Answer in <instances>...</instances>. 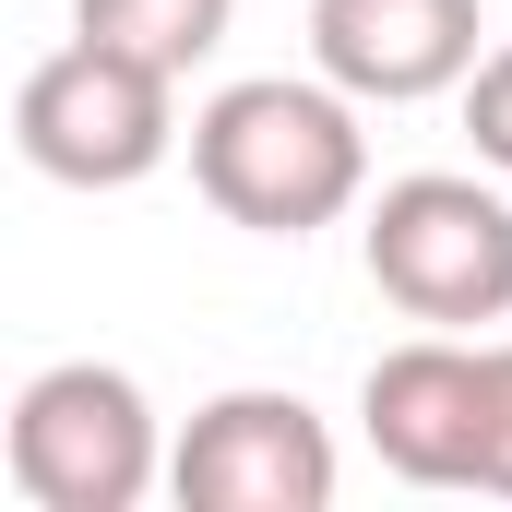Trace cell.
Wrapping results in <instances>:
<instances>
[{
    "instance_id": "6da1fadb",
    "label": "cell",
    "mask_w": 512,
    "mask_h": 512,
    "mask_svg": "<svg viewBox=\"0 0 512 512\" xmlns=\"http://www.w3.org/2000/svg\"><path fill=\"white\" fill-rule=\"evenodd\" d=\"M191 191L251 227V239H310L334 227L358 191H370V131H358V96L346 84H286V72H251L227 96L191 108Z\"/></svg>"
},
{
    "instance_id": "7a4b0ae2",
    "label": "cell",
    "mask_w": 512,
    "mask_h": 512,
    "mask_svg": "<svg viewBox=\"0 0 512 512\" xmlns=\"http://www.w3.org/2000/svg\"><path fill=\"white\" fill-rule=\"evenodd\" d=\"M12 143H24V167L60 179V191H131V179H155V167L179 155V72L131 60L108 36H72V48H48V60L24 72Z\"/></svg>"
},
{
    "instance_id": "3957f363",
    "label": "cell",
    "mask_w": 512,
    "mask_h": 512,
    "mask_svg": "<svg viewBox=\"0 0 512 512\" xmlns=\"http://www.w3.org/2000/svg\"><path fill=\"white\" fill-rule=\"evenodd\" d=\"M358 251H370V286L429 334L512 322V203L489 179H453V167L393 179L358 227Z\"/></svg>"
},
{
    "instance_id": "277c9868",
    "label": "cell",
    "mask_w": 512,
    "mask_h": 512,
    "mask_svg": "<svg viewBox=\"0 0 512 512\" xmlns=\"http://www.w3.org/2000/svg\"><path fill=\"white\" fill-rule=\"evenodd\" d=\"M167 477L155 405L108 358H60L12 393V489L36 512H131Z\"/></svg>"
},
{
    "instance_id": "5b68a950",
    "label": "cell",
    "mask_w": 512,
    "mask_h": 512,
    "mask_svg": "<svg viewBox=\"0 0 512 512\" xmlns=\"http://www.w3.org/2000/svg\"><path fill=\"white\" fill-rule=\"evenodd\" d=\"M167 489L179 512H334V429L298 393H215L191 405V429L167 441Z\"/></svg>"
},
{
    "instance_id": "8992f818",
    "label": "cell",
    "mask_w": 512,
    "mask_h": 512,
    "mask_svg": "<svg viewBox=\"0 0 512 512\" xmlns=\"http://www.w3.org/2000/svg\"><path fill=\"white\" fill-rule=\"evenodd\" d=\"M358 429L405 489H477L489 477V346L465 334H417L370 358L358 382Z\"/></svg>"
},
{
    "instance_id": "52a82bcc",
    "label": "cell",
    "mask_w": 512,
    "mask_h": 512,
    "mask_svg": "<svg viewBox=\"0 0 512 512\" xmlns=\"http://www.w3.org/2000/svg\"><path fill=\"white\" fill-rule=\"evenodd\" d=\"M477 0H310V60L322 84H346L358 108H417L453 96L489 48H477Z\"/></svg>"
},
{
    "instance_id": "ba28073f",
    "label": "cell",
    "mask_w": 512,
    "mask_h": 512,
    "mask_svg": "<svg viewBox=\"0 0 512 512\" xmlns=\"http://www.w3.org/2000/svg\"><path fill=\"white\" fill-rule=\"evenodd\" d=\"M227 24H239V0H72V36H108L155 72H203L227 48Z\"/></svg>"
},
{
    "instance_id": "9c48e42d",
    "label": "cell",
    "mask_w": 512,
    "mask_h": 512,
    "mask_svg": "<svg viewBox=\"0 0 512 512\" xmlns=\"http://www.w3.org/2000/svg\"><path fill=\"white\" fill-rule=\"evenodd\" d=\"M465 131H477V167L512 179V48H489V60L465 72Z\"/></svg>"
},
{
    "instance_id": "30bf717a",
    "label": "cell",
    "mask_w": 512,
    "mask_h": 512,
    "mask_svg": "<svg viewBox=\"0 0 512 512\" xmlns=\"http://www.w3.org/2000/svg\"><path fill=\"white\" fill-rule=\"evenodd\" d=\"M489 501H512V346H489Z\"/></svg>"
}]
</instances>
